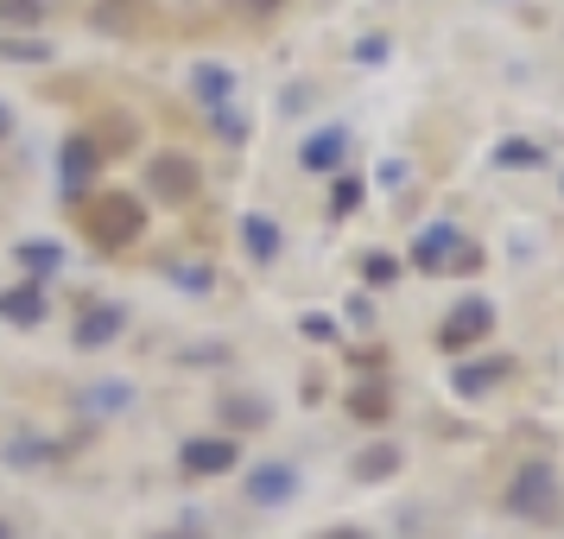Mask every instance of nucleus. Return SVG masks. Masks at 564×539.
Returning <instances> with one entry per match:
<instances>
[{"label": "nucleus", "mask_w": 564, "mask_h": 539, "mask_svg": "<svg viewBox=\"0 0 564 539\" xmlns=\"http://www.w3.org/2000/svg\"><path fill=\"white\" fill-rule=\"evenodd\" d=\"M52 13V0H0V20L7 26H39Z\"/></svg>", "instance_id": "nucleus-8"}, {"label": "nucleus", "mask_w": 564, "mask_h": 539, "mask_svg": "<svg viewBox=\"0 0 564 539\" xmlns=\"http://www.w3.org/2000/svg\"><path fill=\"white\" fill-rule=\"evenodd\" d=\"M223 89H229V77H223V71H204V77H197V96H223Z\"/></svg>", "instance_id": "nucleus-16"}, {"label": "nucleus", "mask_w": 564, "mask_h": 539, "mask_svg": "<svg viewBox=\"0 0 564 539\" xmlns=\"http://www.w3.org/2000/svg\"><path fill=\"white\" fill-rule=\"evenodd\" d=\"M336 153H343V128L317 133V140L305 147V165H311V172H324V165H336Z\"/></svg>", "instance_id": "nucleus-10"}, {"label": "nucleus", "mask_w": 564, "mask_h": 539, "mask_svg": "<svg viewBox=\"0 0 564 539\" xmlns=\"http://www.w3.org/2000/svg\"><path fill=\"white\" fill-rule=\"evenodd\" d=\"M0 311H7V317H39V299H32V292H7V299H0Z\"/></svg>", "instance_id": "nucleus-13"}, {"label": "nucleus", "mask_w": 564, "mask_h": 539, "mask_svg": "<svg viewBox=\"0 0 564 539\" xmlns=\"http://www.w3.org/2000/svg\"><path fill=\"white\" fill-rule=\"evenodd\" d=\"M191 165H184V159H159L153 165V191L159 197H172V204H184V197H191Z\"/></svg>", "instance_id": "nucleus-4"}, {"label": "nucleus", "mask_w": 564, "mask_h": 539, "mask_svg": "<svg viewBox=\"0 0 564 539\" xmlns=\"http://www.w3.org/2000/svg\"><path fill=\"white\" fill-rule=\"evenodd\" d=\"M393 463H400V451L381 444V451H368V457H361V476H381V470H393Z\"/></svg>", "instance_id": "nucleus-15"}, {"label": "nucleus", "mask_w": 564, "mask_h": 539, "mask_svg": "<svg viewBox=\"0 0 564 539\" xmlns=\"http://www.w3.org/2000/svg\"><path fill=\"white\" fill-rule=\"evenodd\" d=\"M0 133H7V108H0Z\"/></svg>", "instance_id": "nucleus-19"}, {"label": "nucleus", "mask_w": 564, "mask_h": 539, "mask_svg": "<svg viewBox=\"0 0 564 539\" xmlns=\"http://www.w3.org/2000/svg\"><path fill=\"white\" fill-rule=\"evenodd\" d=\"M96 165H102V147H96V140H70V147H64V179L70 184L96 179Z\"/></svg>", "instance_id": "nucleus-5"}, {"label": "nucleus", "mask_w": 564, "mask_h": 539, "mask_svg": "<svg viewBox=\"0 0 564 539\" xmlns=\"http://www.w3.org/2000/svg\"><path fill=\"white\" fill-rule=\"evenodd\" d=\"M336 539H356V533H336Z\"/></svg>", "instance_id": "nucleus-20"}, {"label": "nucleus", "mask_w": 564, "mask_h": 539, "mask_svg": "<svg viewBox=\"0 0 564 539\" xmlns=\"http://www.w3.org/2000/svg\"><path fill=\"white\" fill-rule=\"evenodd\" d=\"M273 248H280V229H273L267 216H248V255H254V260H273Z\"/></svg>", "instance_id": "nucleus-9"}, {"label": "nucleus", "mask_w": 564, "mask_h": 539, "mask_svg": "<svg viewBox=\"0 0 564 539\" xmlns=\"http://www.w3.org/2000/svg\"><path fill=\"white\" fill-rule=\"evenodd\" d=\"M254 502H285V495H292V470H285V463H267V470H254Z\"/></svg>", "instance_id": "nucleus-6"}, {"label": "nucleus", "mask_w": 564, "mask_h": 539, "mask_svg": "<svg viewBox=\"0 0 564 539\" xmlns=\"http://www.w3.org/2000/svg\"><path fill=\"white\" fill-rule=\"evenodd\" d=\"M20 260H26V267H39L32 280H45V273H57V267H64V255H57V248H45V241H32V248H20Z\"/></svg>", "instance_id": "nucleus-12"}, {"label": "nucleus", "mask_w": 564, "mask_h": 539, "mask_svg": "<svg viewBox=\"0 0 564 539\" xmlns=\"http://www.w3.org/2000/svg\"><path fill=\"white\" fill-rule=\"evenodd\" d=\"M115 324H121V311H96V317L83 324V343H96V336H115Z\"/></svg>", "instance_id": "nucleus-14"}, {"label": "nucleus", "mask_w": 564, "mask_h": 539, "mask_svg": "<svg viewBox=\"0 0 564 539\" xmlns=\"http://www.w3.org/2000/svg\"><path fill=\"white\" fill-rule=\"evenodd\" d=\"M133 229H140V204L133 197H102V204L89 209V235L108 241V248L115 241H133Z\"/></svg>", "instance_id": "nucleus-1"}, {"label": "nucleus", "mask_w": 564, "mask_h": 539, "mask_svg": "<svg viewBox=\"0 0 564 539\" xmlns=\"http://www.w3.org/2000/svg\"><path fill=\"white\" fill-rule=\"evenodd\" d=\"M241 7H260V13H273V7H280V0H241Z\"/></svg>", "instance_id": "nucleus-17"}, {"label": "nucleus", "mask_w": 564, "mask_h": 539, "mask_svg": "<svg viewBox=\"0 0 564 539\" xmlns=\"http://www.w3.org/2000/svg\"><path fill=\"white\" fill-rule=\"evenodd\" d=\"M488 331V305H463L457 317H451V331H444V343H469V336Z\"/></svg>", "instance_id": "nucleus-7"}, {"label": "nucleus", "mask_w": 564, "mask_h": 539, "mask_svg": "<svg viewBox=\"0 0 564 539\" xmlns=\"http://www.w3.org/2000/svg\"><path fill=\"white\" fill-rule=\"evenodd\" d=\"M229 463H235V444H229V438H197V444H184V470H191V476L229 470Z\"/></svg>", "instance_id": "nucleus-3"}, {"label": "nucleus", "mask_w": 564, "mask_h": 539, "mask_svg": "<svg viewBox=\"0 0 564 539\" xmlns=\"http://www.w3.org/2000/svg\"><path fill=\"white\" fill-rule=\"evenodd\" d=\"M451 248H457V229H432L425 241H419V267H432V260H444Z\"/></svg>", "instance_id": "nucleus-11"}, {"label": "nucleus", "mask_w": 564, "mask_h": 539, "mask_svg": "<svg viewBox=\"0 0 564 539\" xmlns=\"http://www.w3.org/2000/svg\"><path fill=\"white\" fill-rule=\"evenodd\" d=\"M508 502L520 514H533V520H552V508H558V483H552V470H527V476L513 483Z\"/></svg>", "instance_id": "nucleus-2"}, {"label": "nucleus", "mask_w": 564, "mask_h": 539, "mask_svg": "<svg viewBox=\"0 0 564 539\" xmlns=\"http://www.w3.org/2000/svg\"><path fill=\"white\" fill-rule=\"evenodd\" d=\"M165 539H197V533H165Z\"/></svg>", "instance_id": "nucleus-18"}]
</instances>
